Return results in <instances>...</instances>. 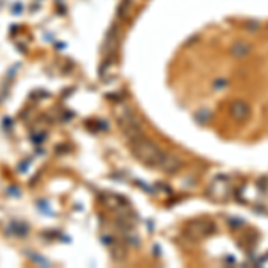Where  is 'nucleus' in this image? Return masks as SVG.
<instances>
[{
  "mask_svg": "<svg viewBox=\"0 0 268 268\" xmlns=\"http://www.w3.org/2000/svg\"><path fill=\"white\" fill-rule=\"evenodd\" d=\"M243 27L247 29V31H259V22H256V20H249V22L243 23Z\"/></svg>",
  "mask_w": 268,
  "mask_h": 268,
  "instance_id": "nucleus-8",
  "label": "nucleus"
},
{
  "mask_svg": "<svg viewBox=\"0 0 268 268\" xmlns=\"http://www.w3.org/2000/svg\"><path fill=\"white\" fill-rule=\"evenodd\" d=\"M216 232V225L213 222H208V220H199V222H191L186 229V234L193 240H200V238H206L209 234Z\"/></svg>",
  "mask_w": 268,
  "mask_h": 268,
  "instance_id": "nucleus-3",
  "label": "nucleus"
},
{
  "mask_svg": "<svg viewBox=\"0 0 268 268\" xmlns=\"http://www.w3.org/2000/svg\"><path fill=\"white\" fill-rule=\"evenodd\" d=\"M229 113L236 122H247L250 118V107L247 102L243 100H234L231 106H229Z\"/></svg>",
  "mask_w": 268,
  "mask_h": 268,
  "instance_id": "nucleus-5",
  "label": "nucleus"
},
{
  "mask_svg": "<svg viewBox=\"0 0 268 268\" xmlns=\"http://www.w3.org/2000/svg\"><path fill=\"white\" fill-rule=\"evenodd\" d=\"M182 166V159L179 158L177 154H173V152H164L163 159H161V163H159L158 168L163 170L166 173H175L179 172Z\"/></svg>",
  "mask_w": 268,
  "mask_h": 268,
  "instance_id": "nucleus-4",
  "label": "nucleus"
},
{
  "mask_svg": "<svg viewBox=\"0 0 268 268\" xmlns=\"http://www.w3.org/2000/svg\"><path fill=\"white\" fill-rule=\"evenodd\" d=\"M267 32H268V27H267Z\"/></svg>",
  "mask_w": 268,
  "mask_h": 268,
  "instance_id": "nucleus-10",
  "label": "nucleus"
},
{
  "mask_svg": "<svg viewBox=\"0 0 268 268\" xmlns=\"http://www.w3.org/2000/svg\"><path fill=\"white\" fill-rule=\"evenodd\" d=\"M120 127H122L123 134L127 138L129 141L136 140V138L141 136V123H140V118H138L136 114L132 113L131 109H127L123 114H120Z\"/></svg>",
  "mask_w": 268,
  "mask_h": 268,
  "instance_id": "nucleus-2",
  "label": "nucleus"
},
{
  "mask_svg": "<svg viewBox=\"0 0 268 268\" xmlns=\"http://www.w3.org/2000/svg\"><path fill=\"white\" fill-rule=\"evenodd\" d=\"M195 118H197V122H200V123H208L209 118H211V113H209L208 109H202L195 114Z\"/></svg>",
  "mask_w": 268,
  "mask_h": 268,
  "instance_id": "nucleus-7",
  "label": "nucleus"
},
{
  "mask_svg": "<svg viewBox=\"0 0 268 268\" xmlns=\"http://www.w3.org/2000/svg\"><path fill=\"white\" fill-rule=\"evenodd\" d=\"M231 55L232 57H236V59H241V57H247V55L252 52V45H250L249 41H243V40H240V41H236V43H232V47H231Z\"/></svg>",
  "mask_w": 268,
  "mask_h": 268,
  "instance_id": "nucleus-6",
  "label": "nucleus"
},
{
  "mask_svg": "<svg viewBox=\"0 0 268 268\" xmlns=\"http://www.w3.org/2000/svg\"><path fill=\"white\" fill-rule=\"evenodd\" d=\"M131 149L138 161L145 163L147 166H152V168H158L164 154V150H161V147L156 145L154 141H150L141 136L131 141Z\"/></svg>",
  "mask_w": 268,
  "mask_h": 268,
  "instance_id": "nucleus-1",
  "label": "nucleus"
},
{
  "mask_svg": "<svg viewBox=\"0 0 268 268\" xmlns=\"http://www.w3.org/2000/svg\"><path fill=\"white\" fill-rule=\"evenodd\" d=\"M223 86H227V81H225V79H218V81L214 82V88H223Z\"/></svg>",
  "mask_w": 268,
  "mask_h": 268,
  "instance_id": "nucleus-9",
  "label": "nucleus"
}]
</instances>
